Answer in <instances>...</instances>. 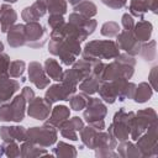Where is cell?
Segmentation results:
<instances>
[{
    "label": "cell",
    "mask_w": 158,
    "mask_h": 158,
    "mask_svg": "<svg viewBox=\"0 0 158 158\" xmlns=\"http://www.w3.org/2000/svg\"><path fill=\"white\" fill-rule=\"evenodd\" d=\"M43 68H44V72L48 75V78H51L52 80H56V81L63 80V73H64L63 68L56 59H53V58L46 59Z\"/></svg>",
    "instance_id": "obj_24"
},
{
    "label": "cell",
    "mask_w": 158,
    "mask_h": 158,
    "mask_svg": "<svg viewBox=\"0 0 158 158\" xmlns=\"http://www.w3.org/2000/svg\"><path fill=\"white\" fill-rule=\"evenodd\" d=\"M136 147L138 148L142 158L158 156V126L153 123L149 126L137 139Z\"/></svg>",
    "instance_id": "obj_4"
},
{
    "label": "cell",
    "mask_w": 158,
    "mask_h": 158,
    "mask_svg": "<svg viewBox=\"0 0 158 158\" xmlns=\"http://www.w3.org/2000/svg\"><path fill=\"white\" fill-rule=\"evenodd\" d=\"M83 79H85V77L78 70V69H75V68H70V69H67L64 73H63V83H65V84H68V85H70V86H75V88H78V84L83 80Z\"/></svg>",
    "instance_id": "obj_33"
},
{
    "label": "cell",
    "mask_w": 158,
    "mask_h": 158,
    "mask_svg": "<svg viewBox=\"0 0 158 158\" xmlns=\"http://www.w3.org/2000/svg\"><path fill=\"white\" fill-rule=\"evenodd\" d=\"M44 4L49 15H64L67 12L65 0H38Z\"/></svg>",
    "instance_id": "obj_30"
},
{
    "label": "cell",
    "mask_w": 158,
    "mask_h": 158,
    "mask_svg": "<svg viewBox=\"0 0 158 158\" xmlns=\"http://www.w3.org/2000/svg\"><path fill=\"white\" fill-rule=\"evenodd\" d=\"M46 12H47V9H46L44 4L36 0V2H33L31 6H27L22 10L21 17L26 23L27 22H37L42 16L46 15Z\"/></svg>",
    "instance_id": "obj_16"
},
{
    "label": "cell",
    "mask_w": 158,
    "mask_h": 158,
    "mask_svg": "<svg viewBox=\"0 0 158 158\" xmlns=\"http://www.w3.org/2000/svg\"><path fill=\"white\" fill-rule=\"evenodd\" d=\"M153 123H157V112L154 109L147 107L143 110H138L137 112H135V117L132 120L130 137L136 141Z\"/></svg>",
    "instance_id": "obj_6"
},
{
    "label": "cell",
    "mask_w": 158,
    "mask_h": 158,
    "mask_svg": "<svg viewBox=\"0 0 158 158\" xmlns=\"http://www.w3.org/2000/svg\"><path fill=\"white\" fill-rule=\"evenodd\" d=\"M135 117L133 111L126 112L123 109H120L115 115H114V121L109 126V131L114 137L118 141H127L130 138V132H131V125L132 120Z\"/></svg>",
    "instance_id": "obj_3"
},
{
    "label": "cell",
    "mask_w": 158,
    "mask_h": 158,
    "mask_svg": "<svg viewBox=\"0 0 158 158\" xmlns=\"http://www.w3.org/2000/svg\"><path fill=\"white\" fill-rule=\"evenodd\" d=\"M153 95V89L152 86L149 85V83H146V81H142L138 84V86L136 85V89H135V94H133V100L137 102V104H144L147 102Z\"/></svg>",
    "instance_id": "obj_28"
},
{
    "label": "cell",
    "mask_w": 158,
    "mask_h": 158,
    "mask_svg": "<svg viewBox=\"0 0 158 158\" xmlns=\"http://www.w3.org/2000/svg\"><path fill=\"white\" fill-rule=\"evenodd\" d=\"M7 43L12 48H19L26 44L25 41V25L15 23L7 31Z\"/></svg>",
    "instance_id": "obj_20"
},
{
    "label": "cell",
    "mask_w": 158,
    "mask_h": 158,
    "mask_svg": "<svg viewBox=\"0 0 158 158\" xmlns=\"http://www.w3.org/2000/svg\"><path fill=\"white\" fill-rule=\"evenodd\" d=\"M104 5L109 6L110 9H121L126 5L127 0H101Z\"/></svg>",
    "instance_id": "obj_48"
},
{
    "label": "cell",
    "mask_w": 158,
    "mask_h": 158,
    "mask_svg": "<svg viewBox=\"0 0 158 158\" xmlns=\"http://www.w3.org/2000/svg\"><path fill=\"white\" fill-rule=\"evenodd\" d=\"M100 99L104 100L106 104H114L117 100V93H116V86L112 80L110 81H101L99 90H98Z\"/></svg>",
    "instance_id": "obj_23"
},
{
    "label": "cell",
    "mask_w": 158,
    "mask_h": 158,
    "mask_svg": "<svg viewBox=\"0 0 158 158\" xmlns=\"http://www.w3.org/2000/svg\"><path fill=\"white\" fill-rule=\"evenodd\" d=\"M157 77H158V67H153L148 74V83L152 86L153 90H158L157 89Z\"/></svg>",
    "instance_id": "obj_46"
},
{
    "label": "cell",
    "mask_w": 158,
    "mask_h": 158,
    "mask_svg": "<svg viewBox=\"0 0 158 158\" xmlns=\"http://www.w3.org/2000/svg\"><path fill=\"white\" fill-rule=\"evenodd\" d=\"M101 84V80L94 75V74H90L89 77H86L85 79H83L78 85H79V90L86 95H93L95 93H98L99 90V86Z\"/></svg>",
    "instance_id": "obj_27"
},
{
    "label": "cell",
    "mask_w": 158,
    "mask_h": 158,
    "mask_svg": "<svg viewBox=\"0 0 158 158\" xmlns=\"http://www.w3.org/2000/svg\"><path fill=\"white\" fill-rule=\"evenodd\" d=\"M0 137L4 142H23L27 139V130L22 126H2L0 127Z\"/></svg>",
    "instance_id": "obj_15"
},
{
    "label": "cell",
    "mask_w": 158,
    "mask_h": 158,
    "mask_svg": "<svg viewBox=\"0 0 158 158\" xmlns=\"http://www.w3.org/2000/svg\"><path fill=\"white\" fill-rule=\"evenodd\" d=\"M27 101L22 94L16 95L11 102L0 105V121L2 122H21L25 117Z\"/></svg>",
    "instance_id": "obj_5"
},
{
    "label": "cell",
    "mask_w": 158,
    "mask_h": 158,
    "mask_svg": "<svg viewBox=\"0 0 158 158\" xmlns=\"http://www.w3.org/2000/svg\"><path fill=\"white\" fill-rule=\"evenodd\" d=\"M116 43L120 49H123L130 56H137L141 49V42L137 41V38L133 35V31H125L122 30L116 36Z\"/></svg>",
    "instance_id": "obj_12"
},
{
    "label": "cell",
    "mask_w": 158,
    "mask_h": 158,
    "mask_svg": "<svg viewBox=\"0 0 158 158\" xmlns=\"http://www.w3.org/2000/svg\"><path fill=\"white\" fill-rule=\"evenodd\" d=\"M121 23L125 31H132L133 26H135V20L130 14H123L122 19H121Z\"/></svg>",
    "instance_id": "obj_45"
},
{
    "label": "cell",
    "mask_w": 158,
    "mask_h": 158,
    "mask_svg": "<svg viewBox=\"0 0 158 158\" xmlns=\"http://www.w3.org/2000/svg\"><path fill=\"white\" fill-rule=\"evenodd\" d=\"M101 35L105 36V37H116L118 33H120V26L117 22L115 21H107L105 22L102 26H101V30H100Z\"/></svg>",
    "instance_id": "obj_38"
},
{
    "label": "cell",
    "mask_w": 158,
    "mask_h": 158,
    "mask_svg": "<svg viewBox=\"0 0 158 158\" xmlns=\"http://www.w3.org/2000/svg\"><path fill=\"white\" fill-rule=\"evenodd\" d=\"M9 65H10V57L5 53H0V78L9 75Z\"/></svg>",
    "instance_id": "obj_42"
},
{
    "label": "cell",
    "mask_w": 158,
    "mask_h": 158,
    "mask_svg": "<svg viewBox=\"0 0 158 158\" xmlns=\"http://www.w3.org/2000/svg\"><path fill=\"white\" fill-rule=\"evenodd\" d=\"M77 89L78 88H75V86H70L63 81H59V84H54V85L49 86V89L44 94V99L52 104L56 101H59V100L68 101L69 98L73 94H75Z\"/></svg>",
    "instance_id": "obj_13"
},
{
    "label": "cell",
    "mask_w": 158,
    "mask_h": 158,
    "mask_svg": "<svg viewBox=\"0 0 158 158\" xmlns=\"http://www.w3.org/2000/svg\"><path fill=\"white\" fill-rule=\"evenodd\" d=\"M117 146V139L111 135L110 132H102L98 131L95 142H94V149L95 148H111L115 149Z\"/></svg>",
    "instance_id": "obj_26"
},
{
    "label": "cell",
    "mask_w": 158,
    "mask_h": 158,
    "mask_svg": "<svg viewBox=\"0 0 158 158\" xmlns=\"http://www.w3.org/2000/svg\"><path fill=\"white\" fill-rule=\"evenodd\" d=\"M96 157H117L118 154L111 148H95Z\"/></svg>",
    "instance_id": "obj_47"
},
{
    "label": "cell",
    "mask_w": 158,
    "mask_h": 158,
    "mask_svg": "<svg viewBox=\"0 0 158 158\" xmlns=\"http://www.w3.org/2000/svg\"><path fill=\"white\" fill-rule=\"evenodd\" d=\"M60 135L64 137V138H68V139H72V141H77L78 139V135L75 131L70 130V128H65V127H60Z\"/></svg>",
    "instance_id": "obj_49"
},
{
    "label": "cell",
    "mask_w": 158,
    "mask_h": 158,
    "mask_svg": "<svg viewBox=\"0 0 158 158\" xmlns=\"http://www.w3.org/2000/svg\"><path fill=\"white\" fill-rule=\"evenodd\" d=\"M132 31H133V35L137 38V41L143 43V42H147L151 40V36L153 32V25L149 21L141 20L137 23H135Z\"/></svg>",
    "instance_id": "obj_22"
},
{
    "label": "cell",
    "mask_w": 158,
    "mask_h": 158,
    "mask_svg": "<svg viewBox=\"0 0 158 158\" xmlns=\"http://www.w3.org/2000/svg\"><path fill=\"white\" fill-rule=\"evenodd\" d=\"M54 156L59 158H74L77 157V149L74 146L68 144L65 142H58L54 148Z\"/></svg>",
    "instance_id": "obj_34"
},
{
    "label": "cell",
    "mask_w": 158,
    "mask_h": 158,
    "mask_svg": "<svg viewBox=\"0 0 158 158\" xmlns=\"http://www.w3.org/2000/svg\"><path fill=\"white\" fill-rule=\"evenodd\" d=\"M46 30L38 22H27L25 25L26 46L31 48H41L46 43Z\"/></svg>",
    "instance_id": "obj_9"
},
{
    "label": "cell",
    "mask_w": 158,
    "mask_h": 158,
    "mask_svg": "<svg viewBox=\"0 0 158 158\" xmlns=\"http://www.w3.org/2000/svg\"><path fill=\"white\" fill-rule=\"evenodd\" d=\"M52 110V102L46 100L44 98H33L27 104V115L35 120L44 121Z\"/></svg>",
    "instance_id": "obj_11"
},
{
    "label": "cell",
    "mask_w": 158,
    "mask_h": 158,
    "mask_svg": "<svg viewBox=\"0 0 158 158\" xmlns=\"http://www.w3.org/2000/svg\"><path fill=\"white\" fill-rule=\"evenodd\" d=\"M60 127H65V128H70V130H73V131H75V132H80L81 130H83V127H84V122H83V120L81 118H79L78 116H74V117H72L70 120L68 118V120H65L63 123H62V126ZM59 127V128H60Z\"/></svg>",
    "instance_id": "obj_40"
},
{
    "label": "cell",
    "mask_w": 158,
    "mask_h": 158,
    "mask_svg": "<svg viewBox=\"0 0 158 158\" xmlns=\"http://www.w3.org/2000/svg\"><path fill=\"white\" fill-rule=\"evenodd\" d=\"M96 133H98V130H95L90 125H88L86 127L84 126L83 130L80 131V139H81L83 144L90 149H94V142H95Z\"/></svg>",
    "instance_id": "obj_35"
},
{
    "label": "cell",
    "mask_w": 158,
    "mask_h": 158,
    "mask_svg": "<svg viewBox=\"0 0 158 158\" xmlns=\"http://www.w3.org/2000/svg\"><path fill=\"white\" fill-rule=\"evenodd\" d=\"M26 63L23 60H12L9 65V75L11 78H22V74L25 72Z\"/></svg>",
    "instance_id": "obj_39"
},
{
    "label": "cell",
    "mask_w": 158,
    "mask_h": 158,
    "mask_svg": "<svg viewBox=\"0 0 158 158\" xmlns=\"http://www.w3.org/2000/svg\"><path fill=\"white\" fill-rule=\"evenodd\" d=\"M130 15L132 17H139L142 19L146 12L148 11V5L146 0H131L130 1Z\"/></svg>",
    "instance_id": "obj_36"
},
{
    "label": "cell",
    "mask_w": 158,
    "mask_h": 158,
    "mask_svg": "<svg viewBox=\"0 0 158 158\" xmlns=\"http://www.w3.org/2000/svg\"><path fill=\"white\" fill-rule=\"evenodd\" d=\"M135 72V67L122 64L114 59V62L105 64V68L101 73L100 80L101 81H110L115 79H131Z\"/></svg>",
    "instance_id": "obj_8"
},
{
    "label": "cell",
    "mask_w": 158,
    "mask_h": 158,
    "mask_svg": "<svg viewBox=\"0 0 158 158\" xmlns=\"http://www.w3.org/2000/svg\"><path fill=\"white\" fill-rule=\"evenodd\" d=\"M5 1H7V2H11V4H14V2H16L17 0H5Z\"/></svg>",
    "instance_id": "obj_54"
},
{
    "label": "cell",
    "mask_w": 158,
    "mask_h": 158,
    "mask_svg": "<svg viewBox=\"0 0 158 158\" xmlns=\"http://www.w3.org/2000/svg\"><path fill=\"white\" fill-rule=\"evenodd\" d=\"M28 79L37 89H44L49 85V78L44 72V68L38 62H31L28 64Z\"/></svg>",
    "instance_id": "obj_14"
},
{
    "label": "cell",
    "mask_w": 158,
    "mask_h": 158,
    "mask_svg": "<svg viewBox=\"0 0 158 158\" xmlns=\"http://www.w3.org/2000/svg\"><path fill=\"white\" fill-rule=\"evenodd\" d=\"M2 154H5V149H4V144H1V146H0V156H2Z\"/></svg>",
    "instance_id": "obj_53"
},
{
    "label": "cell",
    "mask_w": 158,
    "mask_h": 158,
    "mask_svg": "<svg viewBox=\"0 0 158 158\" xmlns=\"http://www.w3.org/2000/svg\"><path fill=\"white\" fill-rule=\"evenodd\" d=\"M4 149L5 154L10 158L14 157H21V151L16 141H10V142H4Z\"/></svg>",
    "instance_id": "obj_41"
},
{
    "label": "cell",
    "mask_w": 158,
    "mask_h": 158,
    "mask_svg": "<svg viewBox=\"0 0 158 158\" xmlns=\"http://www.w3.org/2000/svg\"><path fill=\"white\" fill-rule=\"evenodd\" d=\"M1 78H2V77H1Z\"/></svg>",
    "instance_id": "obj_55"
},
{
    "label": "cell",
    "mask_w": 158,
    "mask_h": 158,
    "mask_svg": "<svg viewBox=\"0 0 158 158\" xmlns=\"http://www.w3.org/2000/svg\"><path fill=\"white\" fill-rule=\"evenodd\" d=\"M117 154L123 158H139L141 157V153L138 148L136 147V144L133 142H130L128 139L120 142L117 147Z\"/></svg>",
    "instance_id": "obj_29"
},
{
    "label": "cell",
    "mask_w": 158,
    "mask_h": 158,
    "mask_svg": "<svg viewBox=\"0 0 158 158\" xmlns=\"http://www.w3.org/2000/svg\"><path fill=\"white\" fill-rule=\"evenodd\" d=\"M148 5V10H151L153 14H158V0H146Z\"/></svg>",
    "instance_id": "obj_51"
},
{
    "label": "cell",
    "mask_w": 158,
    "mask_h": 158,
    "mask_svg": "<svg viewBox=\"0 0 158 158\" xmlns=\"http://www.w3.org/2000/svg\"><path fill=\"white\" fill-rule=\"evenodd\" d=\"M68 22L74 23V25H77V26H79V27L84 28L88 35H91V33L95 31L96 25H98L96 20H94V19H88V17H85V16H83V15H80V14H78V12H72V14L69 15Z\"/></svg>",
    "instance_id": "obj_21"
},
{
    "label": "cell",
    "mask_w": 158,
    "mask_h": 158,
    "mask_svg": "<svg viewBox=\"0 0 158 158\" xmlns=\"http://www.w3.org/2000/svg\"><path fill=\"white\" fill-rule=\"evenodd\" d=\"M138 54H141V57L147 62L154 60L157 56V42L154 40H151L147 41V43H142Z\"/></svg>",
    "instance_id": "obj_32"
},
{
    "label": "cell",
    "mask_w": 158,
    "mask_h": 158,
    "mask_svg": "<svg viewBox=\"0 0 158 158\" xmlns=\"http://www.w3.org/2000/svg\"><path fill=\"white\" fill-rule=\"evenodd\" d=\"M106 114H107V107L102 102V100L99 98H90L88 95L86 106L84 111V118L88 122V125L95 121L104 120Z\"/></svg>",
    "instance_id": "obj_10"
},
{
    "label": "cell",
    "mask_w": 158,
    "mask_h": 158,
    "mask_svg": "<svg viewBox=\"0 0 158 158\" xmlns=\"http://www.w3.org/2000/svg\"><path fill=\"white\" fill-rule=\"evenodd\" d=\"M20 84L17 80L10 79V77L0 78V105L6 102L12 98V95L19 90Z\"/></svg>",
    "instance_id": "obj_19"
},
{
    "label": "cell",
    "mask_w": 158,
    "mask_h": 158,
    "mask_svg": "<svg viewBox=\"0 0 158 158\" xmlns=\"http://www.w3.org/2000/svg\"><path fill=\"white\" fill-rule=\"evenodd\" d=\"M86 99H88V95L81 93V94H73L70 98H69V105H70V109H73L74 111H80L83 109H85L86 106Z\"/></svg>",
    "instance_id": "obj_37"
},
{
    "label": "cell",
    "mask_w": 158,
    "mask_h": 158,
    "mask_svg": "<svg viewBox=\"0 0 158 158\" xmlns=\"http://www.w3.org/2000/svg\"><path fill=\"white\" fill-rule=\"evenodd\" d=\"M64 23H65V21L63 19V15H49V17H48V25L52 30L59 28Z\"/></svg>",
    "instance_id": "obj_43"
},
{
    "label": "cell",
    "mask_w": 158,
    "mask_h": 158,
    "mask_svg": "<svg viewBox=\"0 0 158 158\" xmlns=\"http://www.w3.org/2000/svg\"><path fill=\"white\" fill-rule=\"evenodd\" d=\"M74 12H78V14H80L88 19H91L98 14V7L93 1L83 0L74 6Z\"/></svg>",
    "instance_id": "obj_31"
},
{
    "label": "cell",
    "mask_w": 158,
    "mask_h": 158,
    "mask_svg": "<svg viewBox=\"0 0 158 158\" xmlns=\"http://www.w3.org/2000/svg\"><path fill=\"white\" fill-rule=\"evenodd\" d=\"M48 51L51 54L59 57L60 62L64 65H72L79 54L81 53L80 42L70 38V37H63L59 40H51L48 44Z\"/></svg>",
    "instance_id": "obj_1"
},
{
    "label": "cell",
    "mask_w": 158,
    "mask_h": 158,
    "mask_svg": "<svg viewBox=\"0 0 158 158\" xmlns=\"http://www.w3.org/2000/svg\"><path fill=\"white\" fill-rule=\"evenodd\" d=\"M68 1H69V4H70V5L75 6L77 4H79V2H80V1H83V0H68Z\"/></svg>",
    "instance_id": "obj_52"
},
{
    "label": "cell",
    "mask_w": 158,
    "mask_h": 158,
    "mask_svg": "<svg viewBox=\"0 0 158 158\" xmlns=\"http://www.w3.org/2000/svg\"><path fill=\"white\" fill-rule=\"evenodd\" d=\"M27 141L47 148L57 142V128L44 123L41 127H31L27 130Z\"/></svg>",
    "instance_id": "obj_7"
},
{
    "label": "cell",
    "mask_w": 158,
    "mask_h": 158,
    "mask_svg": "<svg viewBox=\"0 0 158 158\" xmlns=\"http://www.w3.org/2000/svg\"><path fill=\"white\" fill-rule=\"evenodd\" d=\"M17 20L16 11L7 4H4L0 6V30L4 33H7V31L15 25Z\"/></svg>",
    "instance_id": "obj_18"
},
{
    "label": "cell",
    "mask_w": 158,
    "mask_h": 158,
    "mask_svg": "<svg viewBox=\"0 0 158 158\" xmlns=\"http://www.w3.org/2000/svg\"><path fill=\"white\" fill-rule=\"evenodd\" d=\"M20 151H21V157L23 158H33V157H41V156H48V152L43 148V147H40L30 141H23L21 147H20Z\"/></svg>",
    "instance_id": "obj_25"
},
{
    "label": "cell",
    "mask_w": 158,
    "mask_h": 158,
    "mask_svg": "<svg viewBox=\"0 0 158 158\" xmlns=\"http://www.w3.org/2000/svg\"><path fill=\"white\" fill-rule=\"evenodd\" d=\"M69 116H70V110L65 105H57L51 110V115L46 118L47 120L46 123L56 128H59L62 123L69 118Z\"/></svg>",
    "instance_id": "obj_17"
},
{
    "label": "cell",
    "mask_w": 158,
    "mask_h": 158,
    "mask_svg": "<svg viewBox=\"0 0 158 158\" xmlns=\"http://www.w3.org/2000/svg\"><path fill=\"white\" fill-rule=\"evenodd\" d=\"M115 60L122 63V64H126V65H131V67H135L136 65V59L133 56H130L127 53H120L116 58H114Z\"/></svg>",
    "instance_id": "obj_44"
},
{
    "label": "cell",
    "mask_w": 158,
    "mask_h": 158,
    "mask_svg": "<svg viewBox=\"0 0 158 158\" xmlns=\"http://www.w3.org/2000/svg\"><path fill=\"white\" fill-rule=\"evenodd\" d=\"M21 94L23 95V98L26 99V101H27V104L35 98V93H33V90L30 88V86H25L23 89H22V91H21Z\"/></svg>",
    "instance_id": "obj_50"
},
{
    "label": "cell",
    "mask_w": 158,
    "mask_h": 158,
    "mask_svg": "<svg viewBox=\"0 0 158 158\" xmlns=\"http://www.w3.org/2000/svg\"><path fill=\"white\" fill-rule=\"evenodd\" d=\"M120 54V48L116 42L111 40H95L85 44L81 51V58L91 62L100 59H114Z\"/></svg>",
    "instance_id": "obj_2"
}]
</instances>
